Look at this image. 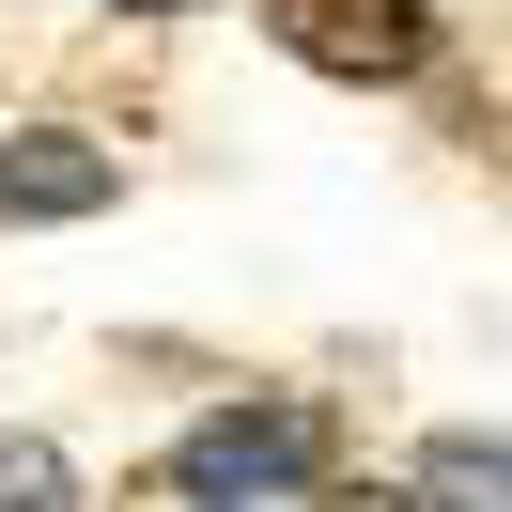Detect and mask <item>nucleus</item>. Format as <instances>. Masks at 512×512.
I'll return each mask as SVG.
<instances>
[{"instance_id": "7", "label": "nucleus", "mask_w": 512, "mask_h": 512, "mask_svg": "<svg viewBox=\"0 0 512 512\" xmlns=\"http://www.w3.org/2000/svg\"><path fill=\"white\" fill-rule=\"evenodd\" d=\"M109 16H202V0H109Z\"/></svg>"}, {"instance_id": "4", "label": "nucleus", "mask_w": 512, "mask_h": 512, "mask_svg": "<svg viewBox=\"0 0 512 512\" xmlns=\"http://www.w3.org/2000/svg\"><path fill=\"white\" fill-rule=\"evenodd\" d=\"M419 512H512V435H435L419 450Z\"/></svg>"}, {"instance_id": "5", "label": "nucleus", "mask_w": 512, "mask_h": 512, "mask_svg": "<svg viewBox=\"0 0 512 512\" xmlns=\"http://www.w3.org/2000/svg\"><path fill=\"white\" fill-rule=\"evenodd\" d=\"M0 512H94V497H78V466L47 435H0Z\"/></svg>"}, {"instance_id": "2", "label": "nucleus", "mask_w": 512, "mask_h": 512, "mask_svg": "<svg viewBox=\"0 0 512 512\" xmlns=\"http://www.w3.org/2000/svg\"><path fill=\"white\" fill-rule=\"evenodd\" d=\"M264 47L342 94H404V78H435V0H264Z\"/></svg>"}, {"instance_id": "3", "label": "nucleus", "mask_w": 512, "mask_h": 512, "mask_svg": "<svg viewBox=\"0 0 512 512\" xmlns=\"http://www.w3.org/2000/svg\"><path fill=\"white\" fill-rule=\"evenodd\" d=\"M125 202V156L78 125H16L0 140V218H109Z\"/></svg>"}, {"instance_id": "1", "label": "nucleus", "mask_w": 512, "mask_h": 512, "mask_svg": "<svg viewBox=\"0 0 512 512\" xmlns=\"http://www.w3.org/2000/svg\"><path fill=\"white\" fill-rule=\"evenodd\" d=\"M311 481H326V404L311 388H249V404H218V419L171 435V497L187 512H280Z\"/></svg>"}, {"instance_id": "6", "label": "nucleus", "mask_w": 512, "mask_h": 512, "mask_svg": "<svg viewBox=\"0 0 512 512\" xmlns=\"http://www.w3.org/2000/svg\"><path fill=\"white\" fill-rule=\"evenodd\" d=\"M326 512H419V481H404V497H388V481H342Z\"/></svg>"}]
</instances>
